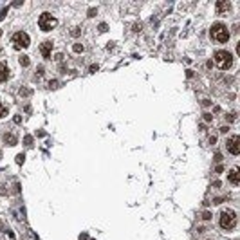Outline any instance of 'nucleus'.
<instances>
[{"mask_svg": "<svg viewBox=\"0 0 240 240\" xmlns=\"http://www.w3.org/2000/svg\"><path fill=\"white\" fill-rule=\"evenodd\" d=\"M18 61H20V65H22V67H27V65H29V56H25V54H24V56H20Z\"/></svg>", "mask_w": 240, "mask_h": 240, "instance_id": "nucleus-13", "label": "nucleus"}, {"mask_svg": "<svg viewBox=\"0 0 240 240\" xmlns=\"http://www.w3.org/2000/svg\"><path fill=\"white\" fill-rule=\"evenodd\" d=\"M88 16H96V9H88Z\"/></svg>", "mask_w": 240, "mask_h": 240, "instance_id": "nucleus-24", "label": "nucleus"}, {"mask_svg": "<svg viewBox=\"0 0 240 240\" xmlns=\"http://www.w3.org/2000/svg\"><path fill=\"white\" fill-rule=\"evenodd\" d=\"M229 8H231V4H229L227 0H218V2H217V13H218V15H222V13H226V11H229Z\"/></svg>", "mask_w": 240, "mask_h": 240, "instance_id": "nucleus-9", "label": "nucleus"}, {"mask_svg": "<svg viewBox=\"0 0 240 240\" xmlns=\"http://www.w3.org/2000/svg\"><path fill=\"white\" fill-rule=\"evenodd\" d=\"M71 35H72V36H78V35H80V29H78V27H74V29H72V33H71Z\"/></svg>", "mask_w": 240, "mask_h": 240, "instance_id": "nucleus-21", "label": "nucleus"}, {"mask_svg": "<svg viewBox=\"0 0 240 240\" xmlns=\"http://www.w3.org/2000/svg\"><path fill=\"white\" fill-rule=\"evenodd\" d=\"M38 25H40L42 31H52L58 25V20L52 15H49V13H44V15H40V18H38Z\"/></svg>", "mask_w": 240, "mask_h": 240, "instance_id": "nucleus-4", "label": "nucleus"}, {"mask_svg": "<svg viewBox=\"0 0 240 240\" xmlns=\"http://www.w3.org/2000/svg\"><path fill=\"white\" fill-rule=\"evenodd\" d=\"M215 65L220 69V71H227V69H231L233 65V54L227 51H217L215 52Z\"/></svg>", "mask_w": 240, "mask_h": 240, "instance_id": "nucleus-1", "label": "nucleus"}, {"mask_svg": "<svg viewBox=\"0 0 240 240\" xmlns=\"http://www.w3.org/2000/svg\"><path fill=\"white\" fill-rule=\"evenodd\" d=\"M202 218H204V220H210V218H211V213H210V211H204V213H202Z\"/></svg>", "mask_w": 240, "mask_h": 240, "instance_id": "nucleus-20", "label": "nucleus"}, {"mask_svg": "<svg viewBox=\"0 0 240 240\" xmlns=\"http://www.w3.org/2000/svg\"><path fill=\"white\" fill-rule=\"evenodd\" d=\"M36 72H38V76H42V74H44V67L40 65V67H38V71H36Z\"/></svg>", "mask_w": 240, "mask_h": 240, "instance_id": "nucleus-23", "label": "nucleus"}, {"mask_svg": "<svg viewBox=\"0 0 240 240\" xmlns=\"http://www.w3.org/2000/svg\"><path fill=\"white\" fill-rule=\"evenodd\" d=\"M99 31H101V33H105V31H107V24H101V25H99Z\"/></svg>", "mask_w": 240, "mask_h": 240, "instance_id": "nucleus-22", "label": "nucleus"}, {"mask_svg": "<svg viewBox=\"0 0 240 240\" xmlns=\"http://www.w3.org/2000/svg\"><path fill=\"white\" fill-rule=\"evenodd\" d=\"M8 11H9L8 8H4V9H2V11H0V22H2V20L6 18V15H8Z\"/></svg>", "mask_w": 240, "mask_h": 240, "instance_id": "nucleus-17", "label": "nucleus"}, {"mask_svg": "<svg viewBox=\"0 0 240 240\" xmlns=\"http://www.w3.org/2000/svg\"><path fill=\"white\" fill-rule=\"evenodd\" d=\"M98 71V65H90V72H96Z\"/></svg>", "mask_w": 240, "mask_h": 240, "instance_id": "nucleus-26", "label": "nucleus"}, {"mask_svg": "<svg viewBox=\"0 0 240 240\" xmlns=\"http://www.w3.org/2000/svg\"><path fill=\"white\" fill-rule=\"evenodd\" d=\"M80 240H88V237H87V235H81V237H80Z\"/></svg>", "mask_w": 240, "mask_h": 240, "instance_id": "nucleus-28", "label": "nucleus"}, {"mask_svg": "<svg viewBox=\"0 0 240 240\" xmlns=\"http://www.w3.org/2000/svg\"><path fill=\"white\" fill-rule=\"evenodd\" d=\"M0 36H2V29H0Z\"/></svg>", "mask_w": 240, "mask_h": 240, "instance_id": "nucleus-29", "label": "nucleus"}, {"mask_svg": "<svg viewBox=\"0 0 240 240\" xmlns=\"http://www.w3.org/2000/svg\"><path fill=\"white\" fill-rule=\"evenodd\" d=\"M56 87H58V81H56V80L49 81V88H56Z\"/></svg>", "mask_w": 240, "mask_h": 240, "instance_id": "nucleus-19", "label": "nucleus"}, {"mask_svg": "<svg viewBox=\"0 0 240 240\" xmlns=\"http://www.w3.org/2000/svg\"><path fill=\"white\" fill-rule=\"evenodd\" d=\"M24 161H25V155H24V153H18V155H16V164H22Z\"/></svg>", "mask_w": 240, "mask_h": 240, "instance_id": "nucleus-16", "label": "nucleus"}, {"mask_svg": "<svg viewBox=\"0 0 240 240\" xmlns=\"http://www.w3.org/2000/svg\"><path fill=\"white\" fill-rule=\"evenodd\" d=\"M2 141L9 146H15L16 145V136L15 134H4V136H2Z\"/></svg>", "mask_w": 240, "mask_h": 240, "instance_id": "nucleus-11", "label": "nucleus"}, {"mask_svg": "<svg viewBox=\"0 0 240 240\" xmlns=\"http://www.w3.org/2000/svg\"><path fill=\"white\" fill-rule=\"evenodd\" d=\"M210 143H211V145H213V143H217V137H215V136H210Z\"/></svg>", "mask_w": 240, "mask_h": 240, "instance_id": "nucleus-25", "label": "nucleus"}, {"mask_svg": "<svg viewBox=\"0 0 240 240\" xmlns=\"http://www.w3.org/2000/svg\"><path fill=\"white\" fill-rule=\"evenodd\" d=\"M6 116H8V107L0 103V119H2V117H6Z\"/></svg>", "mask_w": 240, "mask_h": 240, "instance_id": "nucleus-14", "label": "nucleus"}, {"mask_svg": "<svg viewBox=\"0 0 240 240\" xmlns=\"http://www.w3.org/2000/svg\"><path fill=\"white\" fill-rule=\"evenodd\" d=\"M51 51H52V42H49V40L40 45V52H42L44 58H51Z\"/></svg>", "mask_w": 240, "mask_h": 240, "instance_id": "nucleus-7", "label": "nucleus"}, {"mask_svg": "<svg viewBox=\"0 0 240 240\" xmlns=\"http://www.w3.org/2000/svg\"><path fill=\"white\" fill-rule=\"evenodd\" d=\"M211 38L218 44H226L229 40V31L224 24H213L211 25Z\"/></svg>", "mask_w": 240, "mask_h": 240, "instance_id": "nucleus-2", "label": "nucleus"}, {"mask_svg": "<svg viewBox=\"0 0 240 240\" xmlns=\"http://www.w3.org/2000/svg\"><path fill=\"white\" fill-rule=\"evenodd\" d=\"M9 78V69H8V63H0V83H4V81H8Z\"/></svg>", "mask_w": 240, "mask_h": 240, "instance_id": "nucleus-10", "label": "nucleus"}, {"mask_svg": "<svg viewBox=\"0 0 240 240\" xmlns=\"http://www.w3.org/2000/svg\"><path fill=\"white\" fill-rule=\"evenodd\" d=\"M227 150H229V153L231 155H238L240 153V137L238 136H231V137L227 139Z\"/></svg>", "mask_w": 240, "mask_h": 240, "instance_id": "nucleus-6", "label": "nucleus"}, {"mask_svg": "<svg viewBox=\"0 0 240 240\" xmlns=\"http://www.w3.org/2000/svg\"><path fill=\"white\" fill-rule=\"evenodd\" d=\"M24 143H25V146H33V137H31V136H25V137H24Z\"/></svg>", "mask_w": 240, "mask_h": 240, "instance_id": "nucleus-15", "label": "nucleus"}, {"mask_svg": "<svg viewBox=\"0 0 240 240\" xmlns=\"http://www.w3.org/2000/svg\"><path fill=\"white\" fill-rule=\"evenodd\" d=\"M204 119H206V121H211V114H204Z\"/></svg>", "mask_w": 240, "mask_h": 240, "instance_id": "nucleus-27", "label": "nucleus"}, {"mask_svg": "<svg viewBox=\"0 0 240 240\" xmlns=\"http://www.w3.org/2000/svg\"><path fill=\"white\" fill-rule=\"evenodd\" d=\"M20 96H22V98H29V96H33V90L27 88V87H24V88H20Z\"/></svg>", "mask_w": 240, "mask_h": 240, "instance_id": "nucleus-12", "label": "nucleus"}, {"mask_svg": "<svg viewBox=\"0 0 240 240\" xmlns=\"http://www.w3.org/2000/svg\"><path fill=\"white\" fill-rule=\"evenodd\" d=\"M72 49H74V52H81V51H83V45H81V44H74Z\"/></svg>", "mask_w": 240, "mask_h": 240, "instance_id": "nucleus-18", "label": "nucleus"}, {"mask_svg": "<svg viewBox=\"0 0 240 240\" xmlns=\"http://www.w3.org/2000/svg\"><path fill=\"white\" fill-rule=\"evenodd\" d=\"M13 45H15V49H25V47H29V45H31L29 35H27V33H24V31L15 33V36H13Z\"/></svg>", "mask_w": 240, "mask_h": 240, "instance_id": "nucleus-5", "label": "nucleus"}, {"mask_svg": "<svg viewBox=\"0 0 240 240\" xmlns=\"http://www.w3.org/2000/svg\"><path fill=\"white\" fill-rule=\"evenodd\" d=\"M227 181L231 182V184H235V186L240 184V173H238V170H237V168H233L231 172L227 173Z\"/></svg>", "mask_w": 240, "mask_h": 240, "instance_id": "nucleus-8", "label": "nucleus"}, {"mask_svg": "<svg viewBox=\"0 0 240 240\" xmlns=\"http://www.w3.org/2000/svg\"><path fill=\"white\" fill-rule=\"evenodd\" d=\"M220 226L224 229H233L237 226V215L233 210H224L220 213Z\"/></svg>", "mask_w": 240, "mask_h": 240, "instance_id": "nucleus-3", "label": "nucleus"}]
</instances>
